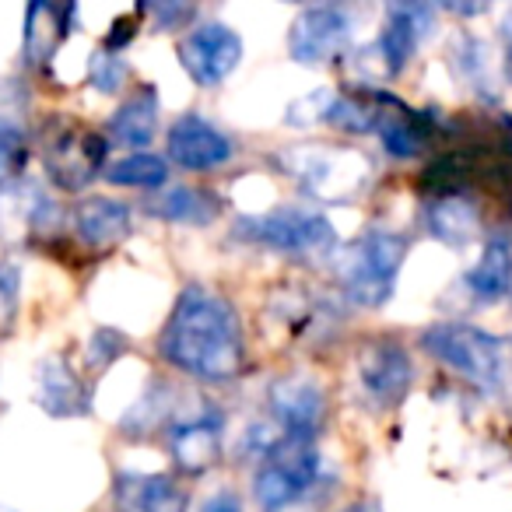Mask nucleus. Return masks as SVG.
I'll list each match as a JSON object with an SVG mask.
<instances>
[{
	"label": "nucleus",
	"mask_w": 512,
	"mask_h": 512,
	"mask_svg": "<svg viewBox=\"0 0 512 512\" xmlns=\"http://www.w3.org/2000/svg\"><path fill=\"white\" fill-rule=\"evenodd\" d=\"M278 165L313 200L341 204L358 193L369 179V158L355 148H327V144H295L278 155Z\"/></svg>",
	"instance_id": "obj_3"
},
{
	"label": "nucleus",
	"mask_w": 512,
	"mask_h": 512,
	"mask_svg": "<svg viewBox=\"0 0 512 512\" xmlns=\"http://www.w3.org/2000/svg\"><path fill=\"white\" fill-rule=\"evenodd\" d=\"M239 235L292 256H327L337 242L334 225L313 207H278L256 218H239Z\"/></svg>",
	"instance_id": "obj_6"
},
{
	"label": "nucleus",
	"mask_w": 512,
	"mask_h": 512,
	"mask_svg": "<svg viewBox=\"0 0 512 512\" xmlns=\"http://www.w3.org/2000/svg\"><path fill=\"white\" fill-rule=\"evenodd\" d=\"M64 43V11L60 0H29L25 8V60L50 64Z\"/></svg>",
	"instance_id": "obj_21"
},
{
	"label": "nucleus",
	"mask_w": 512,
	"mask_h": 512,
	"mask_svg": "<svg viewBox=\"0 0 512 512\" xmlns=\"http://www.w3.org/2000/svg\"><path fill=\"white\" fill-rule=\"evenodd\" d=\"M53 214V204L43 197V190L22 179L0 183V235H29L32 228H43V221Z\"/></svg>",
	"instance_id": "obj_18"
},
{
	"label": "nucleus",
	"mask_w": 512,
	"mask_h": 512,
	"mask_svg": "<svg viewBox=\"0 0 512 512\" xmlns=\"http://www.w3.org/2000/svg\"><path fill=\"white\" fill-rule=\"evenodd\" d=\"M421 348L481 390H495L505 376L502 341L470 323H435L421 334Z\"/></svg>",
	"instance_id": "obj_4"
},
{
	"label": "nucleus",
	"mask_w": 512,
	"mask_h": 512,
	"mask_svg": "<svg viewBox=\"0 0 512 512\" xmlns=\"http://www.w3.org/2000/svg\"><path fill=\"white\" fill-rule=\"evenodd\" d=\"M25 155H29V148H25L22 130L15 123L0 120V183H11L22 172Z\"/></svg>",
	"instance_id": "obj_28"
},
{
	"label": "nucleus",
	"mask_w": 512,
	"mask_h": 512,
	"mask_svg": "<svg viewBox=\"0 0 512 512\" xmlns=\"http://www.w3.org/2000/svg\"><path fill=\"white\" fill-rule=\"evenodd\" d=\"M327 120L344 134H369L376 123V95H334Z\"/></svg>",
	"instance_id": "obj_25"
},
{
	"label": "nucleus",
	"mask_w": 512,
	"mask_h": 512,
	"mask_svg": "<svg viewBox=\"0 0 512 512\" xmlns=\"http://www.w3.org/2000/svg\"><path fill=\"white\" fill-rule=\"evenodd\" d=\"M169 453L183 474H204L221 460V425L211 418L183 421L172 428Z\"/></svg>",
	"instance_id": "obj_17"
},
{
	"label": "nucleus",
	"mask_w": 512,
	"mask_h": 512,
	"mask_svg": "<svg viewBox=\"0 0 512 512\" xmlns=\"http://www.w3.org/2000/svg\"><path fill=\"white\" fill-rule=\"evenodd\" d=\"M439 4L446 11H453V15H460V18H474V15H484L495 0H439Z\"/></svg>",
	"instance_id": "obj_31"
},
{
	"label": "nucleus",
	"mask_w": 512,
	"mask_h": 512,
	"mask_svg": "<svg viewBox=\"0 0 512 512\" xmlns=\"http://www.w3.org/2000/svg\"><path fill=\"white\" fill-rule=\"evenodd\" d=\"M39 144H43L46 172L64 190H85L102 169V155H106V144L71 116H50Z\"/></svg>",
	"instance_id": "obj_7"
},
{
	"label": "nucleus",
	"mask_w": 512,
	"mask_h": 512,
	"mask_svg": "<svg viewBox=\"0 0 512 512\" xmlns=\"http://www.w3.org/2000/svg\"><path fill=\"white\" fill-rule=\"evenodd\" d=\"M36 400L53 418H74L85 411V386L74 376V369L60 358H46L36 372Z\"/></svg>",
	"instance_id": "obj_19"
},
{
	"label": "nucleus",
	"mask_w": 512,
	"mask_h": 512,
	"mask_svg": "<svg viewBox=\"0 0 512 512\" xmlns=\"http://www.w3.org/2000/svg\"><path fill=\"white\" fill-rule=\"evenodd\" d=\"M358 383L376 407L404 404L414 383V365L404 344L390 341V337H376V341L362 344V351H358Z\"/></svg>",
	"instance_id": "obj_9"
},
{
	"label": "nucleus",
	"mask_w": 512,
	"mask_h": 512,
	"mask_svg": "<svg viewBox=\"0 0 512 512\" xmlns=\"http://www.w3.org/2000/svg\"><path fill=\"white\" fill-rule=\"evenodd\" d=\"M502 39H505V50H512V8H509V15L502 18Z\"/></svg>",
	"instance_id": "obj_33"
},
{
	"label": "nucleus",
	"mask_w": 512,
	"mask_h": 512,
	"mask_svg": "<svg viewBox=\"0 0 512 512\" xmlns=\"http://www.w3.org/2000/svg\"><path fill=\"white\" fill-rule=\"evenodd\" d=\"M267 397H271L274 421L285 435H309L313 439L316 428L323 425L327 397H323L320 383L306 372H288V376L274 379Z\"/></svg>",
	"instance_id": "obj_11"
},
{
	"label": "nucleus",
	"mask_w": 512,
	"mask_h": 512,
	"mask_svg": "<svg viewBox=\"0 0 512 512\" xmlns=\"http://www.w3.org/2000/svg\"><path fill=\"white\" fill-rule=\"evenodd\" d=\"M74 232L85 246L109 249L130 235V207L109 197H85L74 207Z\"/></svg>",
	"instance_id": "obj_16"
},
{
	"label": "nucleus",
	"mask_w": 512,
	"mask_h": 512,
	"mask_svg": "<svg viewBox=\"0 0 512 512\" xmlns=\"http://www.w3.org/2000/svg\"><path fill=\"white\" fill-rule=\"evenodd\" d=\"M102 176H106L113 186H134V190H155V186H165V179H169V165H165V158L151 155V151H134V155L116 158V162H109Z\"/></svg>",
	"instance_id": "obj_24"
},
{
	"label": "nucleus",
	"mask_w": 512,
	"mask_h": 512,
	"mask_svg": "<svg viewBox=\"0 0 512 512\" xmlns=\"http://www.w3.org/2000/svg\"><path fill=\"white\" fill-rule=\"evenodd\" d=\"M18 295H22V271L11 260H0V341L18 320Z\"/></svg>",
	"instance_id": "obj_26"
},
{
	"label": "nucleus",
	"mask_w": 512,
	"mask_h": 512,
	"mask_svg": "<svg viewBox=\"0 0 512 512\" xmlns=\"http://www.w3.org/2000/svg\"><path fill=\"white\" fill-rule=\"evenodd\" d=\"M372 95H376V123H372V130L379 134L383 148L390 151L393 158L421 155V151H425V137H428L421 113L407 109L404 102L386 92H372Z\"/></svg>",
	"instance_id": "obj_13"
},
{
	"label": "nucleus",
	"mask_w": 512,
	"mask_h": 512,
	"mask_svg": "<svg viewBox=\"0 0 512 512\" xmlns=\"http://www.w3.org/2000/svg\"><path fill=\"white\" fill-rule=\"evenodd\" d=\"M200 512H242V502L232 495V491H221V495L207 498L204 509H200Z\"/></svg>",
	"instance_id": "obj_32"
},
{
	"label": "nucleus",
	"mask_w": 512,
	"mask_h": 512,
	"mask_svg": "<svg viewBox=\"0 0 512 512\" xmlns=\"http://www.w3.org/2000/svg\"><path fill=\"white\" fill-rule=\"evenodd\" d=\"M348 39H351L348 15L341 8H334V4H316V8H306L292 22L288 53L302 67H323L348 50Z\"/></svg>",
	"instance_id": "obj_10"
},
{
	"label": "nucleus",
	"mask_w": 512,
	"mask_h": 512,
	"mask_svg": "<svg viewBox=\"0 0 512 512\" xmlns=\"http://www.w3.org/2000/svg\"><path fill=\"white\" fill-rule=\"evenodd\" d=\"M407 239L397 232H365L334 253V278L348 302L362 309H379L393 295L397 274L404 267Z\"/></svg>",
	"instance_id": "obj_2"
},
{
	"label": "nucleus",
	"mask_w": 512,
	"mask_h": 512,
	"mask_svg": "<svg viewBox=\"0 0 512 512\" xmlns=\"http://www.w3.org/2000/svg\"><path fill=\"white\" fill-rule=\"evenodd\" d=\"M158 127V95L151 88H141L130 99L120 102L113 116H109V137L123 148H144L151 144Z\"/></svg>",
	"instance_id": "obj_22"
},
{
	"label": "nucleus",
	"mask_w": 512,
	"mask_h": 512,
	"mask_svg": "<svg viewBox=\"0 0 512 512\" xmlns=\"http://www.w3.org/2000/svg\"><path fill=\"white\" fill-rule=\"evenodd\" d=\"M467 292L474 295L477 302H502L512 295V239L509 235H491L484 242L477 264L467 271L463 278Z\"/></svg>",
	"instance_id": "obj_15"
},
{
	"label": "nucleus",
	"mask_w": 512,
	"mask_h": 512,
	"mask_svg": "<svg viewBox=\"0 0 512 512\" xmlns=\"http://www.w3.org/2000/svg\"><path fill=\"white\" fill-rule=\"evenodd\" d=\"M116 509L120 512H183L186 491L169 474H120L116 477Z\"/></svg>",
	"instance_id": "obj_14"
},
{
	"label": "nucleus",
	"mask_w": 512,
	"mask_h": 512,
	"mask_svg": "<svg viewBox=\"0 0 512 512\" xmlns=\"http://www.w3.org/2000/svg\"><path fill=\"white\" fill-rule=\"evenodd\" d=\"M428 232L446 246H467L481 235V214H477L474 200L460 197V193H446L435 197L425 211Z\"/></svg>",
	"instance_id": "obj_20"
},
{
	"label": "nucleus",
	"mask_w": 512,
	"mask_h": 512,
	"mask_svg": "<svg viewBox=\"0 0 512 512\" xmlns=\"http://www.w3.org/2000/svg\"><path fill=\"white\" fill-rule=\"evenodd\" d=\"M288 4H309V0H288Z\"/></svg>",
	"instance_id": "obj_34"
},
{
	"label": "nucleus",
	"mask_w": 512,
	"mask_h": 512,
	"mask_svg": "<svg viewBox=\"0 0 512 512\" xmlns=\"http://www.w3.org/2000/svg\"><path fill=\"white\" fill-rule=\"evenodd\" d=\"M169 158L183 169L207 172L232 158V141L197 113H186L169 127Z\"/></svg>",
	"instance_id": "obj_12"
},
{
	"label": "nucleus",
	"mask_w": 512,
	"mask_h": 512,
	"mask_svg": "<svg viewBox=\"0 0 512 512\" xmlns=\"http://www.w3.org/2000/svg\"><path fill=\"white\" fill-rule=\"evenodd\" d=\"M242 60V39L221 22L197 25L179 39V64L200 88H218L235 74Z\"/></svg>",
	"instance_id": "obj_8"
},
{
	"label": "nucleus",
	"mask_w": 512,
	"mask_h": 512,
	"mask_svg": "<svg viewBox=\"0 0 512 512\" xmlns=\"http://www.w3.org/2000/svg\"><path fill=\"white\" fill-rule=\"evenodd\" d=\"M320 474V453L309 435H281L264 453L253 474V498L264 512H285L295 505Z\"/></svg>",
	"instance_id": "obj_5"
},
{
	"label": "nucleus",
	"mask_w": 512,
	"mask_h": 512,
	"mask_svg": "<svg viewBox=\"0 0 512 512\" xmlns=\"http://www.w3.org/2000/svg\"><path fill=\"white\" fill-rule=\"evenodd\" d=\"M141 8L148 11L151 29L155 32H172L183 29L193 15V0H141Z\"/></svg>",
	"instance_id": "obj_29"
},
{
	"label": "nucleus",
	"mask_w": 512,
	"mask_h": 512,
	"mask_svg": "<svg viewBox=\"0 0 512 512\" xmlns=\"http://www.w3.org/2000/svg\"><path fill=\"white\" fill-rule=\"evenodd\" d=\"M330 106H334V92H327V88H316V92L302 95V99H295L292 106H288L285 120L292 123V127H309V123L327 120Z\"/></svg>",
	"instance_id": "obj_30"
},
{
	"label": "nucleus",
	"mask_w": 512,
	"mask_h": 512,
	"mask_svg": "<svg viewBox=\"0 0 512 512\" xmlns=\"http://www.w3.org/2000/svg\"><path fill=\"white\" fill-rule=\"evenodd\" d=\"M88 81H92V88H99L102 95L120 92L123 81H127V64L120 60V53L99 50L92 60H88Z\"/></svg>",
	"instance_id": "obj_27"
},
{
	"label": "nucleus",
	"mask_w": 512,
	"mask_h": 512,
	"mask_svg": "<svg viewBox=\"0 0 512 512\" xmlns=\"http://www.w3.org/2000/svg\"><path fill=\"white\" fill-rule=\"evenodd\" d=\"M148 214L162 221H186V225H207L218 218V200L193 186H165L148 200Z\"/></svg>",
	"instance_id": "obj_23"
},
{
	"label": "nucleus",
	"mask_w": 512,
	"mask_h": 512,
	"mask_svg": "<svg viewBox=\"0 0 512 512\" xmlns=\"http://www.w3.org/2000/svg\"><path fill=\"white\" fill-rule=\"evenodd\" d=\"M158 351L172 369L204 379V383H225L239 376L242 358H246L235 309L221 295L207 292L204 285L183 288L158 337Z\"/></svg>",
	"instance_id": "obj_1"
}]
</instances>
